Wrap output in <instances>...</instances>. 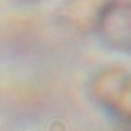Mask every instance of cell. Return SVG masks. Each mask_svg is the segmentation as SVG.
<instances>
[{
  "label": "cell",
  "instance_id": "2",
  "mask_svg": "<svg viewBox=\"0 0 131 131\" xmlns=\"http://www.w3.org/2000/svg\"><path fill=\"white\" fill-rule=\"evenodd\" d=\"M97 32L109 48L131 53V1H113L102 7L97 17Z\"/></svg>",
  "mask_w": 131,
  "mask_h": 131
},
{
  "label": "cell",
  "instance_id": "1",
  "mask_svg": "<svg viewBox=\"0 0 131 131\" xmlns=\"http://www.w3.org/2000/svg\"><path fill=\"white\" fill-rule=\"evenodd\" d=\"M93 99L131 128V72L118 66H107L93 75L90 82Z\"/></svg>",
  "mask_w": 131,
  "mask_h": 131
}]
</instances>
